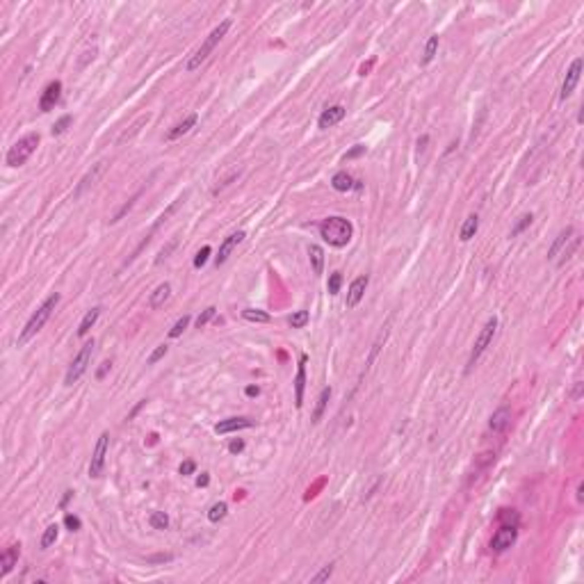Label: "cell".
Returning <instances> with one entry per match:
<instances>
[{
    "label": "cell",
    "mask_w": 584,
    "mask_h": 584,
    "mask_svg": "<svg viewBox=\"0 0 584 584\" xmlns=\"http://www.w3.org/2000/svg\"><path fill=\"white\" fill-rule=\"evenodd\" d=\"M320 235L331 247H345L354 235V226L345 217H327L320 224Z\"/></svg>",
    "instance_id": "obj_1"
},
{
    "label": "cell",
    "mask_w": 584,
    "mask_h": 584,
    "mask_svg": "<svg viewBox=\"0 0 584 584\" xmlns=\"http://www.w3.org/2000/svg\"><path fill=\"white\" fill-rule=\"evenodd\" d=\"M60 304V295L57 292H53L48 299H46L44 304H41L39 308H37V313L35 315L28 320V324H25V329L21 331V336H19V345H25V342L30 340V338H35L37 333L44 329V324L48 322V317L53 315V311H55V306Z\"/></svg>",
    "instance_id": "obj_2"
},
{
    "label": "cell",
    "mask_w": 584,
    "mask_h": 584,
    "mask_svg": "<svg viewBox=\"0 0 584 584\" xmlns=\"http://www.w3.org/2000/svg\"><path fill=\"white\" fill-rule=\"evenodd\" d=\"M228 28H231V19L222 21V23H219L217 28H215V30L210 32L208 37H206V41H203V44L199 46V50H197V53H194L192 57H189V62H187V66H185V69H187V71H197L199 66H201L203 62H206V60H208V57H210V53H213V50L217 48V44H219V41H222L224 37H226Z\"/></svg>",
    "instance_id": "obj_3"
},
{
    "label": "cell",
    "mask_w": 584,
    "mask_h": 584,
    "mask_svg": "<svg viewBox=\"0 0 584 584\" xmlns=\"http://www.w3.org/2000/svg\"><path fill=\"white\" fill-rule=\"evenodd\" d=\"M37 146H39V135L37 133H30V135H25V137H21L19 142L7 151V164H10V167H21V164H25V160L37 151Z\"/></svg>",
    "instance_id": "obj_4"
},
{
    "label": "cell",
    "mask_w": 584,
    "mask_h": 584,
    "mask_svg": "<svg viewBox=\"0 0 584 584\" xmlns=\"http://www.w3.org/2000/svg\"><path fill=\"white\" fill-rule=\"evenodd\" d=\"M91 354H94V340L84 342V347L78 352V356L71 361L69 370H66V376H64V386H73L80 376L87 372V367H89V363H91Z\"/></svg>",
    "instance_id": "obj_5"
},
{
    "label": "cell",
    "mask_w": 584,
    "mask_h": 584,
    "mask_svg": "<svg viewBox=\"0 0 584 584\" xmlns=\"http://www.w3.org/2000/svg\"><path fill=\"white\" fill-rule=\"evenodd\" d=\"M495 329H498V317H491L489 322L484 324V329L479 331V336H477L475 340V347H472V352H470V358H468V370H472V367L477 365V361L481 358V354L489 349V345L493 342V336H495Z\"/></svg>",
    "instance_id": "obj_6"
},
{
    "label": "cell",
    "mask_w": 584,
    "mask_h": 584,
    "mask_svg": "<svg viewBox=\"0 0 584 584\" xmlns=\"http://www.w3.org/2000/svg\"><path fill=\"white\" fill-rule=\"evenodd\" d=\"M108 443H110V434L103 431V434L99 436V441H96L94 454H91V461H89V477H101V472H103L105 454H108Z\"/></svg>",
    "instance_id": "obj_7"
},
{
    "label": "cell",
    "mask_w": 584,
    "mask_h": 584,
    "mask_svg": "<svg viewBox=\"0 0 584 584\" xmlns=\"http://www.w3.org/2000/svg\"><path fill=\"white\" fill-rule=\"evenodd\" d=\"M516 536H518V527H509V525H502L500 530L493 534V541H491V550L493 552H505L507 548L516 543Z\"/></svg>",
    "instance_id": "obj_8"
},
{
    "label": "cell",
    "mask_w": 584,
    "mask_h": 584,
    "mask_svg": "<svg viewBox=\"0 0 584 584\" xmlns=\"http://www.w3.org/2000/svg\"><path fill=\"white\" fill-rule=\"evenodd\" d=\"M579 75H582V57L573 60L570 69L566 71V78H564V82H561V94H559L561 101H566L575 91V87H577V82H579Z\"/></svg>",
    "instance_id": "obj_9"
},
{
    "label": "cell",
    "mask_w": 584,
    "mask_h": 584,
    "mask_svg": "<svg viewBox=\"0 0 584 584\" xmlns=\"http://www.w3.org/2000/svg\"><path fill=\"white\" fill-rule=\"evenodd\" d=\"M60 94H62V82H60V80L48 82V87L44 89V94H41V99H39V110H41V112H50V110L57 105V101H60Z\"/></svg>",
    "instance_id": "obj_10"
},
{
    "label": "cell",
    "mask_w": 584,
    "mask_h": 584,
    "mask_svg": "<svg viewBox=\"0 0 584 584\" xmlns=\"http://www.w3.org/2000/svg\"><path fill=\"white\" fill-rule=\"evenodd\" d=\"M306 361L308 358L299 356V365H297V376H295V404H297V409H302L304 404V386H306Z\"/></svg>",
    "instance_id": "obj_11"
},
{
    "label": "cell",
    "mask_w": 584,
    "mask_h": 584,
    "mask_svg": "<svg viewBox=\"0 0 584 584\" xmlns=\"http://www.w3.org/2000/svg\"><path fill=\"white\" fill-rule=\"evenodd\" d=\"M342 119H345V108H342V105H333V108L324 110V112L320 114V119H317V126H320L322 130H327V128H331V126L340 124Z\"/></svg>",
    "instance_id": "obj_12"
},
{
    "label": "cell",
    "mask_w": 584,
    "mask_h": 584,
    "mask_svg": "<svg viewBox=\"0 0 584 584\" xmlns=\"http://www.w3.org/2000/svg\"><path fill=\"white\" fill-rule=\"evenodd\" d=\"M242 240H244V231H238V233H233V235H228L222 242V247H219V253H217V258H215V262H217V265H224V262L228 260V256H231V251L238 247Z\"/></svg>",
    "instance_id": "obj_13"
},
{
    "label": "cell",
    "mask_w": 584,
    "mask_h": 584,
    "mask_svg": "<svg viewBox=\"0 0 584 584\" xmlns=\"http://www.w3.org/2000/svg\"><path fill=\"white\" fill-rule=\"evenodd\" d=\"M509 425H511V409H509V406H502V409H498V411L491 416V420H489V429L493 431V434H500V431H505Z\"/></svg>",
    "instance_id": "obj_14"
},
{
    "label": "cell",
    "mask_w": 584,
    "mask_h": 584,
    "mask_svg": "<svg viewBox=\"0 0 584 584\" xmlns=\"http://www.w3.org/2000/svg\"><path fill=\"white\" fill-rule=\"evenodd\" d=\"M365 287H367V276L354 278L352 285H349V292H347V308L358 306V302H361L363 295H365Z\"/></svg>",
    "instance_id": "obj_15"
},
{
    "label": "cell",
    "mask_w": 584,
    "mask_h": 584,
    "mask_svg": "<svg viewBox=\"0 0 584 584\" xmlns=\"http://www.w3.org/2000/svg\"><path fill=\"white\" fill-rule=\"evenodd\" d=\"M253 422L249 420V418H228V420H222L217 427H215V431L217 434H231V431H240V429H249Z\"/></svg>",
    "instance_id": "obj_16"
},
{
    "label": "cell",
    "mask_w": 584,
    "mask_h": 584,
    "mask_svg": "<svg viewBox=\"0 0 584 584\" xmlns=\"http://www.w3.org/2000/svg\"><path fill=\"white\" fill-rule=\"evenodd\" d=\"M19 552H21V545H16V543L10 545V548L3 552V557H0V566H3V568H0V575H3V577H5V575L16 566V561H19Z\"/></svg>",
    "instance_id": "obj_17"
},
{
    "label": "cell",
    "mask_w": 584,
    "mask_h": 584,
    "mask_svg": "<svg viewBox=\"0 0 584 584\" xmlns=\"http://www.w3.org/2000/svg\"><path fill=\"white\" fill-rule=\"evenodd\" d=\"M197 119H199L197 114H189V117H185V119L180 121V124H176L171 130H169V133H167V139H178V137H183L185 133H189V130H192L194 126H197Z\"/></svg>",
    "instance_id": "obj_18"
},
{
    "label": "cell",
    "mask_w": 584,
    "mask_h": 584,
    "mask_svg": "<svg viewBox=\"0 0 584 584\" xmlns=\"http://www.w3.org/2000/svg\"><path fill=\"white\" fill-rule=\"evenodd\" d=\"M171 297V285L169 283H160L158 287H155L153 292H151V297H149V308H160L167 299Z\"/></svg>",
    "instance_id": "obj_19"
},
{
    "label": "cell",
    "mask_w": 584,
    "mask_h": 584,
    "mask_svg": "<svg viewBox=\"0 0 584 584\" xmlns=\"http://www.w3.org/2000/svg\"><path fill=\"white\" fill-rule=\"evenodd\" d=\"M573 235H575V231H573L570 226H568V228H564V231H561L559 235H557V240L552 242V247H550L548 258H557V256H559V251H561V249H566V242H568V240L573 238Z\"/></svg>",
    "instance_id": "obj_20"
},
{
    "label": "cell",
    "mask_w": 584,
    "mask_h": 584,
    "mask_svg": "<svg viewBox=\"0 0 584 584\" xmlns=\"http://www.w3.org/2000/svg\"><path fill=\"white\" fill-rule=\"evenodd\" d=\"M354 183H356V180H354L347 171H338L331 178L333 189H338V192H349V189H354Z\"/></svg>",
    "instance_id": "obj_21"
},
{
    "label": "cell",
    "mask_w": 584,
    "mask_h": 584,
    "mask_svg": "<svg viewBox=\"0 0 584 584\" xmlns=\"http://www.w3.org/2000/svg\"><path fill=\"white\" fill-rule=\"evenodd\" d=\"M99 315H101V308H99V306L91 308V311H87V315L82 317V322H80V327H78V336H80V338H84L87 333H89V329L96 324Z\"/></svg>",
    "instance_id": "obj_22"
},
{
    "label": "cell",
    "mask_w": 584,
    "mask_h": 584,
    "mask_svg": "<svg viewBox=\"0 0 584 584\" xmlns=\"http://www.w3.org/2000/svg\"><path fill=\"white\" fill-rule=\"evenodd\" d=\"M477 228H479V217H477V215H470V217L463 222V226H461V235H459V238L463 240V242H468V240L475 238Z\"/></svg>",
    "instance_id": "obj_23"
},
{
    "label": "cell",
    "mask_w": 584,
    "mask_h": 584,
    "mask_svg": "<svg viewBox=\"0 0 584 584\" xmlns=\"http://www.w3.org/2000/svg\"><path fill=\"white\" fill-rule=\"evenodd\" d=\"M308 258H311V265H313V272L315 274H322L324 269V251L317 244H311L308 247Z\"/></svg>",
    "instance_id": "obj_24"
},
{
    "label": "cell",
    "mask_w": 584,
    "mask_h": 584,
    "mask_svg": "<svg viewBox=\"0 0 584 584\" xmlns=\"http://www.w3.org/2000/svg\"><path fill=\"white\" fill-rule=\"evenodd\" d=\"M329 397H331V388H324V391L320 393V397H317V406H315V413H313V422L322 420L324 409H327V404H329Z\"/></svg>",
    "instance_id": "obj_25"
},
{
    "label": "cell",
    "mask_w": 584,
    "mask_h": 584,
    "mask_svg": "<svg viewBox=\"0 0 584 584\" xmlns=\"http://www.w3.org/2000/svg\"><path fill=\"white\" fill-rule=\"evenodd\" d=\"M242 317L247 322H260V324H267L269 322V315L265 311H256V308H247L242 311Z\"/></svg>",
    "instance_id": "obj_26"
},
{
    "label": "cell",
    "mask_w": 584,
    "mask_h": 584,
    "mask_svg": "<svg viewBox=\"0 0 584 584\" xmlns=\"http://www.w3.org/2000/svg\"><path fill=\"white\" fill-rule=\"evenodd\" d=\"M149 523L153 530H167L169 527V516L164 514V511H153V514L149 516Z\"/></svg>",
    "instance_id": "obj_27"
},
{
    "label": "cell",
    "mask_w": 584,
    "mask_h": 584,
    "mask_svg": "<svg viewBox=\"0 0 584 584\" xmlns=\"http://www.w3.org/2000/svg\"><path fill=\"white\" fill-rule=\"evenodd\" d=\"M226 511H228L226 502H217V505L210 507V511H208V520H210V523H219V520L226 518Z\"/></svg>",
    "instance_id": "obj_28"
},
{
    "label": "cell",
    "mask_w": 584,
    "mask_h": 584,
    "mask_svg": "<svg viewBox=\"0 0 584 584\" xmlns=\"http://www.w3.org/2000/svg\"><path fill=\"white\" fill-rule=\"evenodd\" d=\"M57 534H60V527L57 525H48L46 527V532H44V536H41V548H50V545L57 541Z\"/></svg>",
    "instance_id": "obj_29"
},
{
    "label": "cell",
    "mask_w": 584,
    "mask_h": 584,
    "mask_svg": "<svg viewBox=\"0 0 584 584\" xmlns=\"http://www.w3.org/2000/svg\"><path fill=\"white\" fill-rule=\"evenodd\" d=\"M101 171H103V162H99V164H96V167H94V171H89V173H87V176H84L82 180H80V185H78V187H75V197H78V194L82 192V189L87 187V185H91V183H94V180H96V176H99Z\"/></svg>",
    "instance_id": "obj_30"
},
{
    "label": "cell",
    "mask_w": 584,
    "mask_h": 584,
    "mask_svg": "<svg viewBox=\"0 0 584 584\" xmlns=\"http://www.w3.org/2000/svg\"><path fill=\"white\" fill-rule=\"evenodd\" d=\"M498 518H500L502 525H509V527H518V523H520V516L516 514L514 509H502L500 514H498Z\"/></svg>",
    "instance_id": "obj_31"
},
{
    "label": "cell",
    "mask_w": 584,
    "mask_h": 584,
    "mask_svg": "<svg viewBox=\"0 0 584 584\" xmlns=\"http://www.w3.org/2000/svg\"><path fill=\"white\" fill-rule=\"evenodd\" d=\"M436 50H438V37L431 35L429 41H427V46H425V57H422V64H429V62L434 60Z\"/></svg>",
    "instance_id": "obj_32"
},
{
    "label": "cell",
    "mask_w": 584,
    "mask_h": 584,
    "mask_svg": "<svg viewBox=\"0 0 584 584\" xmlns=\"http://www.w3.org/2000/svg\"><path fill=\"white\" fill-rule=\"evenodd\" d=\"M306 324H308V311L292 313V317H290V327L292 329H304Z\"/></svg>",
    "instance_id": "obj_33"
},
{
    "label": "cell",
    "mask_w": 584,
    "mask_h": 584,
    "mask_svg": "<svg viewBox=\"0 0 584 584\" xmlns=\"http://www.w3.org/2000/svg\"><path fill=\"white\" fill-rule=\"evenodd\" d=\"M137 199H139V192H137V194H135V197H133V199H128V201H126V203H124V206H121V208H119V210H117V213H114V217H112V219H110V222H112V224H114V222H119V219H121V217H124V215H126V213H128V210H130V208H133V206H135V201H137Z\"/></svg>",
    "instance_id": "obj_34"
},
{
    "label": "cell",
    "mask_w": 584,
    "mask_h": 584,
    "mask_svg": "<svg viewBox=\"0 0 584 584\" xmlns=\"http://www.w3.org/2000/svg\"><path fill=\"white\" fill-rule=\"evenodd\" d=\"M187 324H189V315H183V317L178 320V322H176V324L171 327V331H169V338H178L180 333H183L185 329H187Z\"/></svg>",
    "instance_id": "obj_35"
},
{
    "label": "cell",
    "mask_w": 584,
    "mask_h": 584,
    "mask_svg": "<svg viewBox=\"0 0 584 584\" xmlns=\"http://www.w3.org/2000/svg\"><path fill=\"white\" fill-rule=\"evenodd\" d=\"M215 311H217V308H215V306L206 308V311H203L201 315L197 317V327H199V329H201V327H206V324H208L210 320H213V317H215Z\"/></svg>",
    "instance_id": "obj_36"
},
{
    "label": "cell",
    "mask_w": 584,
    "mask_h": 584,
    "mask_svg": "<svg viewBox=\"0 0 584 584\" xmlns=\"http://www.w3.org/2000/svg\"><path fill=\"white\" fill-rule=\"evenodd\" d=\"M530 224H532V215H523V217H520V222H518V224H516V226H514V228H511V238H516V235H518V233H523V231H525V228L530 226Z\"/></svg>",
    "instance_id": "obj_37"
},
{
    "label": "cell",
    "mask_w": 584,
    "mask_h": 584,
    "mask_svg": "<svg viewBox=\"0 0 584 584\" xmlns=\"http://www.w3.org/2000/svg\"><path fill=\"white\" fill-rule=\"evenodd\" d=\"M71 121H73V119H71V114H66V117H62V119H60V121H57V124L53 126V135H62V133H66V128H69V126H71Z\"/></svg>",
    "instance_id": "obj_38"
},
{
    "label": "cell",
    "mask_w": 584,
    "mask_h": 584,
    "mask_svg": "<svg viewBox=\"0 0 584 584\" xmlns=\"http://www.w3.org/2000/svg\"><path fill=\"white\" fill-rule=\"evenodd\" d=\"M340 283H342V274L340 272H333L331 276H329V292H331V295H338V290H340Z\"/></svg>",
    "instance_id": "obj_39"
},
{
    "label": "cell",
    "mask_w": 584,
    "mask_h": 584,
    "mask_svg": "<svg viewBox=\"0 0 584 584\" xmlns=\"http://www.w3.org/2000/svg\"><path fill=\"white\" fill-rule=\"evenodd\" d=\"M331 575H333V564H329V566H324V568L320 570L315 577H313V582H327Z\"/></svg>",
    "instance_id": "obj_40"
},
{
    "label": "cell",
    "mask_w": 584,
    "mask_h": 584,
    "mask_svg": "<svg viewBox=\"0 0 584 584\" xmlns=\"http://www.w3.org/2000/svg\"><path fill=\"white\" fill-rule=\"evenodd\" d=\"M208 256H210V247H203L201 251L197 253V258H194V267H203L206 260H208Z\"/></svg>",
    "instance_id": "obj_41"
},
{
    "label": "cell",
    "mask_w": 584,
    "mask_h": 584,
    "mask_svg": "<svg viewBox=\"0 0 584 584\" xmlns=\"http://www.w3.org/2000/svg\"><path fill=\"white\" fill-rule=\"evenodd\" d=\"M167 349H169L167 345H160L158 349H155V352H153V354H151V356H149V365H155V363H158L160 358H162L164 354H167Z\"/></svg>",
    "instance_id": "obj_42"
},
{
    "label": "cell",
    "mask_w": 584,
    "mask_h": 584,
    "mask_svg": "<svg viewBox=\"0 0 584 584\" xmlns=\"http://www.w3.org/2000/svg\"><path fill=\"white\" fill-rule=\"evenodd\" d=\"M64 523H66V527H69L71 532H78V530H80V518H78V516H71V514H66Z\"/></svg>",
    "instance_id": "obj_43"
},
{
    "label": "cell",
    "mask_w": 584,
    "mask_h": 584,
    "mask_svg": "<svg viewBox=\"0 0 584 584\" xmlns=\"http://www.w3.org/2000/svg\"><path fill=\"white\" fill-rule=\"evenodd\" d=\"M176 244H178V242H176V240H171V242H169L167 247H164L162 251H160V256H158V260H155V262H158V265H160V262H162L164 258H169V253H171L173 249H176Z\"/></svg>",
    "instance_id": "obj_44"
},
{
    "label": "cell",
    "mask_w": 584,
    "mask_h": 584,
    "mask_svg": "<svg viewBox=\"0 0 584 584\" xmlns=\"http://www.w3.org/2000/svg\"><path fill=\"white\" fill-rule=\"evenodd\" d=\"M242 450H244V441H240V438L231 441V445H228V452H231V454H240Z\"/></svg>",
    "instance_id": "obj_45"
},
{
    "label": "cell",
    "mask_w": 584,
    "mask_h": 584,
    "mask_svg": "<svg viewBox=\"0 0 584 584\" xmlns=\"http://www.w3.org/2000/svg\"><path fill=\"white\" fill-rule=\"evenodd\" d=\"M194 461H185V463H180V475H192L194 472Z\"/></svg>",
    "instance_id": "obj_46"
},
{
    "label": "cell",
    "mask_w": 584,
    "mask_h": 584,
    "mask_svg": "<svg viewBox=\"0 0 584 584\" xmlns=\"http://www.w3.org/2000/svg\"><path fill=\"white\" fill-rule=\"evenodd\" d=\"M361 153H365V146H361V144H358V146H354V149H352V151H349V153H347V155H345V160H352V158H358V155H361Z\"/></svg>",
    "instance_id": "obj_47"
},
{
    "label": "cell",
    "mask_w": 584,
    "mask_h": 584,
    "mask_svg": "<svg viewBox=\"0 0 584 584\" xmlns=\"http://www.w3.org/2000/svg\"><path fill=\"white\" fill-rule=\"evenodd\" d=\"M171 559H173L171 554H155V557H151L149 561H151V564H160V561H171Z\"/></svg>",
    "instance_id": "obj_48"
},
{
    "label": "cell",
    "mask_w": 584,
    "mask_h": 584,
    "mask_svg": "<svg viewBox=\"0 0 584 584\" xmlns=\"http://www.w3.org/2000/svg\"><path fill=\"white\" fill-rule=\"evenodd\" d=\"M210 484V477H208V472H201V475L197 477V486H208Z\"/></svg>",
    "instance_id": "obj_49"
},
{
    "label": "cell",
    "mask_w": 584,
    "mask_h": 584,
    "mask_svg": "<svg viewBox=\"0 0 584 584\" xmlns=\"http://www.w3.org/2000/svg\"><path fill=\"white\" fill-rule=\"evenodd\" d=\"M108 370H110V363L105 361L103 365H101V370H99V379H103V376H105V372H108Z\"/></svg>",
    "instance_id": "obj_50"
},
{
    "label": "cell",
    "mask_w": 584,
    "mask_h": 584,
    "mask_svg": "<svg viewBox=\"0 0 584 584\" xmlns=\"http://www.w3.org/2000/svg\"><path fill=\"white\" fill-rule=\"evenodd\" d=\"M258 393H260V388H258V386H249V388H247V395H249V397H256Z\"/></svg>",
    "instance_id": "obj_51"
},
{
    "label": "cell",
    "mask_w": 584,
    "mask_h": 584,
    "mask_svg": "<svg viewBox=\"0 0 584 584\" xmlns=\"http://www.w3.org/2000/svg\"><path fill=\"white\" fill-rule=\"evenodd\" d=\"M584 500V484H579L577 486V502H582Z\"/></svg>",
    "instance_id": "obj_52"
},
{
    "label": "cell",
    "mask_w": 584,
    "mask_h": 584,
    "mask_svg": "<svg viewBox=\"0 0 584 584\" xmlns=\"http://www.w3.org/2000/svg\"><path fill=\"white\" fill-rule=\"evenodd\" d=\"M579 391H582V383H577V386H575V393H573L575 400H579Z\"/></svg>",
    "instance_id": "obj_53"
}]
</instances>
